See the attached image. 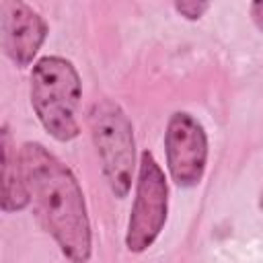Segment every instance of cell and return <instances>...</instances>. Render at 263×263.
Returning a JSON list of instances; mask_svg holds the SVG:
<instances>
[{
	"label": "cell",
	"mask_w": 263,
	"mask_h": 263,
	"mask_svg": "<svg viewBox=\"0 0 263 263\" xmlns=\"http://www.w3.org/2000/svg\"><path fill=\"white\" fill-rule=\"evenodd\" d=\"M31 203L18 154L12 148V138L8 127H2V210L4 212H21Z\"/></svg>",
	"instance_id": "cell-7"
},
{
	"label": "cell",
	"mask_w": 263,
	"mask_h": 263,
	"mask_svg": "<svg viewBox=\"0 0 263 263\" xmlns=\"http://www.w3.org/2000/svg\"><path fill=\"white\" fill-rule=\"evenodd\" d=\"M164 152L173 181L181 187H195L208 164V136L203 125L191 113H173L164 132Z\"/></svg>",
	"instance_id": "cell-5"
},
{
	"label": "cell",
	"mask_w": 263,
	"mask_h": 263,
	"mask_svg": "<svg viewBox=\"0 0 263 263\" xmlns=\"http://www.w3.org/2000/svg\"><path fill=\"white\" fill-rule=\"evenodd\" d=\"M0 29L4 53L21 68L29 66L47 37V23L25 2H0Z\"/></svg>",
	"instance_id": "cell-6"
},
{
	"label": "cell",
	"mask_w": 263,
	"mask_h": 263,
	"mask_svg": "<svg viewBox=\"0 0 263 263\" xmlns=\"http://www.w3.org/2000/svg\"><path fill=\"white\" fill-rule=\"evenodd\" d=\"M88 123L97 152L101 156L105 179L115 197H125L132 187L136 160L132 121L117 103L103 99L92 105Z\"/></svg>",
	"instance_id": "cell-3"
},
{
	"label": "cell",
	"mask_w": 263,
	"mask_h": 263,
	"mask_svg": "<svg viewBox=\"0 0 263 263\" xmlns=\"http://www.w3.org/2000/svg\"><path fill=\"white\" fill-rule=\"evenodd\" d=\"M210 8L208 2H201V0H179L175 2V10L185 16L187 21H197L199 16H203V12Z\"/></svg>",
	"instance_id": "cell-8"
},
{
	"label": "cell",
	"mask_w": 263,
	"mask_h": 263,
	"mask_svg": "<svg viewBox=\"0 0 263 263\" xmlns=\"http://www.w3.org/2000/svg\"><path fill=\"white\" fill-rule=\"evenodd\" d=\"M259 208L263 210V191H261V195H259Z\"/></svg>",
	"instance_id": "cell-10"
},
{
	"label": "cell",
	"mask_w": 263,
	"mask_h": 263,
	"mask_svg": "<svg viewBox=\"0 0 263 263\" xmlns=\"http://www.w3.org/2000/svg\"><path fill=\"white\" fill-rule=\"evenodd\" d=\"M82 84L74 64L60 55H47L31 70V105L41 125L58 142H70L78 136L76 109Z\"/></svg>",
	"instance_id": "cell-2"
},
{
	"label": "cell",
	"mask_w": 263,
	"mask_h": 263,
	"mask_svg": "<svg viewBox=\"0 0 263 263\" xmlns=\"http://www.w3.org/2000/svg\"><path fill=\"white\" fill-rule=\"evenodd\" d=\"M251 18L263 31V0H257V2L251 4Z\"/></svg>",
	"instance_id": "cell-9"
},
{
	"label": "cell",
	"mask_w": 263,
	"mask_h": 263,
	"mask_svg": "<svg viewBox=\"0 0 263 263\" xmlns=\"http://www.w3.org/2000/svg\"><path fill=\"white\" fill-rule=\"evenodd\" d=\"M168 214V185L166 177L152 156L144 150L140 156V173L136 185V197L127 222L125 247L132 253H142L158 238L166 224Z\"/></svg>",
	"instance_id": "cell-4"
},
{
	"label": "cell",
	"mask_w": 263,
	"mask_h": 263,
	"mask_svg": "<svg viewBox=\"0 0 263 263\" xmlns=\"http://www.w3.org/2000/svg\"><path fill=\"white\" fill-rule=\"evenodd\" d=\"M18 162L29 197L45 230L72 263H86L92 236L84 193L74 173L37 142L21 146Z\"/></svg>",
	"instance_id": "cell-1"
}]
</instances>
